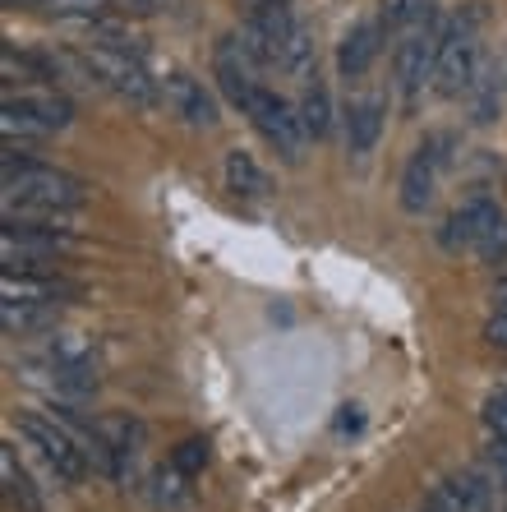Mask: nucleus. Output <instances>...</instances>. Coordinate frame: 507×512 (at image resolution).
<instances>
[{
	"mask_svg": "<svg viewBox=\"0 0 507 512\" xmlns=\"http://www.w3.org/2000/svg\"><path fill=\"white\" fill-rule=\"evenodd\" d=\"M19 434H24V439L37 448V457H42V462L56 471V480H65V485H79V480L88 476V457H83V448L74 443V434L60 425L56 416H51V420L24 416V420H19Z\"/></svg>",
	"mask_w": 507,
	"mask_h": 512,
	"instance_id": "423d86ee",
	"label": "nucleus"
},
{
	"mask_svg": "<svg viewBox=\"0 0 507 512\" xmlns=\"http://www.w3.org/2000/svg\"><path fill=\"white\" fill-rule=\"evenodd\" d=\"M383 37L388 33H383L378 24H355L351 33L342 37V47H337V74H342V79H360V74H369Z\"/></svg>",
	"mask_w": 507,
	"mask_h": 512,
	"instance_id": "f8f14e48",
	"label": "nucleus"
},
{
	"mask_svg": "<svg viewBox=\"0 0 507 512\" xmlns=\"http://www.w3.org/2000/svg\"><path fill=\"white\" fill-rule=\"evenodd\" d=\"M425 512H461V503H457V494L448 489V480L438 489H429V499H425Z\"/></svg>",
	"mask_w": 507,
	"mask_h": 512,
	"instance_id": "c756f323",
	"label": "nucleus"
},
{
	"mask_svg": "<svg viewBox=\"0 0 507 512\" xmlns=\"http://www.w3.org/2000/svg\"><path fill=\"white\" fill-rule=\"evenodd\" d=\"M226 185H231L240 199H263V194L272 190L268 171H263L245 148H231V153H226Z\"/></svg>",
	"mask_w": 507,
	"mask_h": 512,
	"instance_id": "f3484780",
	"label": "nucleus"
},
{
	"mask_svg": "<svg viewBox=\"0 0 507 512\" xmlns=\"http://www.w3.org/2000/svg\"><path fill=\"white\" fill-rule=\"evenodd\" d=\"M0 171H5V217L10 213H74V208L88 203L83 180L65 176L56 167H42V162L19 153L14 143H5Z\"/></svg>",
	"mask_w": 507,
	"mask_h": 512,
	"instance_id": "f257e3e1",
	"label": "nucleus"
},
{
	"mask_svg": "<svg viewBox=\"0 0 507 512\" xmlns=\"http://www.w3.org/2000/svg\"><path fill=\"white\" fill-rule=\"evenodd\" d=\"M0 480H5V494H10V503L19 512H47L42 508V494H37V485H33V476H28L24 462H19V453H14V443L0 448Z\"/></svg>",
	"mask_w": 507,
	"mask_h": 512,
	"instance_id": "2eb2a0df",
	"label": "nucleus"
},
{
	"mask_svg": "<svg viewBox=\"0 0 507 512\" xmlns=\"http://www.w3.org/2000/svg\"><path fill=\"white\" fill-rule=\"evenodd\" d=\"M448 33H452V24L434 14L425 28H415V33L397 47V88H401V97L425 93V84L434 79V70H438V56H443Z\"/></svg>",
	"mask_w": 507,
	"mask_h": 512,
	"instance_id": "39448f33",
	"label": "nucleus"
},
{
	"mask_svg": "<svg viewBox=\"0 0 507 512\" xmlns=\"http://www.w3.org/2000/svg\"><path fill=\"white\" fill-rule=\"evenodd\" d=\"M37 5H47L51 14H65V19H102L116 0H37Z\"/></svg>",
	"mask_w": 507,
	"mask_h": 512,
	"instance_id": "393cba45",
	"label": "nucleus"
},
{
	"mask_svg": "<svg viewBox=\"0 0 507 512\" xmlns=\"http://www.w3.org/2000/svg\"><path fill=\"white\" fill-rule=\"evenodd\" d=\"M162 97H166V107L176 111L185 125H194V130H213L217 125V102L203 93L199 79H189V74H166Z\"/></svg>",
	"mask_w": 507,
	"mask_h": 512,
	"instance_id": "9d476101",
	"label": "nucleus"
},
{
	"mask_svg": "<svg viewBox=\"0 0 507 512\" xmlns=\"http://www.w3.org/2000/svg\"><path fill=\"white\" fill-rule=\"evenodd\" d=\"M480 19H484L480 10L452 19V33L443 42V56H438V70H434V88L443 97H466V88L475 84V74L484 70V47H480V37H475Z\"/></svg>",
	"mask_w": 507,
	"mask_h": 512,
	"instance_id": "f03ea898",
	"label": "nucleus"
},
{
	"mask_svg": "<svg viewBox=\"0 0 507 512\" xmlns=\"http://www.w3.org/2000/svg\"><path fill=\"white\" fill-rule=\"evenodd\" d=\"M443 148V139H429L420 153L406 162V171H401V208L406 213H425L429 203H434V185H438V167H443V157L438 153Z\"/></svg>",
	"mask_w": 507,
	"mask_h": 512,
	"instance_id": "1a4fd4ad",
	"label": "nucleus"
},
{
	"mask_svg": "<svg viewBox=\"0 0 507 512\" xmlns=\"http://www.w3.org/2000/svg\"><path fill=\"white\" fill-rule=\"evenodd\" d=\"M83 65L93 70L97 88H111L116 97H125L130 107H153L157 102V84L153 74L143 70V60L134 56V51H116V47H93L88 56H83Z\"/></svg>",
	"mask_w": 507,
	"mask_h": 512,
	"instance_id": "7ed1b4c3",
	"label": "nucleus"
},
{
	"mask_svg": "<svg viewBox=\"0 0 507 512\" xmlns=\"http://www.w3.org/2000/svg\"><path fill=\"white\" fill-rule=\"evenodd\" d=\"M434 19V0H378V28L383 33H415Z\"/></svg>",
	"mask_w": 507,
	"mask_h": 512,
	"instance_id": "dca6fc26",
	"label": "nucleus"
},
{
	"mask_svg": "<svg viewBox=\"0 0 507 512\" xmlns=\"http://www.w3.org/2000/svg\"><path fill=\"white\" fill-rule=\"evenodd\" d=\"M383 134V102L378 97H355L346 107V153L365 157Z\"/></svg>",
	"mask_w": 507,
	"mask_h": 512,
	"instance_id": "ddd939ff",
	"label": "nucleus"
},
{
	"mask_svg": "<svg viewBox=\"0 0 507 512\" xmlns=\"http://www.w3.org/2000/svg\"><path fill=\"white\" fill-rule=\"evenodd\" d=\"M0 319H5V328H10V333H24V328H37V323L56 319V305H10V300H5Z\"/></svg>",
	"mask_w": 507,
	"mask_h": 512,
	"instance_id": "5701e85b",
	"label": "nucleus"
},
{
	"mask_svg": "<svg viewBox=\"0 0 507 512\" xmlns=\"http://www.w3.org/2000/svg\"><path fill=\"white\" fill-rule=\"evenodd\" d=\"M484 457H489V466H494L498 485H507V439H503V434H494V439H489V448H484Z\"/></svg>",
	"mask_w": 507,
	"mask_h": 512,
	"instance_id": "c85d7f7f",
	"label": "nucleus"
},
{
	"mask_svg": "<svg viewBox=\"0 0 507 512\" xmlns=\"http://www.w3.org/2000/svg\"><path fill=\"white\" fill-rule=\"evenodd\" d=\"M448 489L457 494L461 512H489L494 508V489H489V480H484L480 471H461V476H452Z\"/></svg>",
	"mask_w": 507,
	"mask_h": 512,
	"instance_id": "412c9836",
	"label": "nucleus"
},
{
	"mask_svg": "<svg viewBox=\"0 0 507 512\" xmlns=\"http://www.w3.org/2000/svg\"><path fill=\"white\" fill-rule=\"evenodd\" d=\"M51 383H56L65 397H93L97 388H102L93 360H74V365H56V360H51Z\"/></svg>",
	"mask_w": 507,
	"mask_h": 512,
	"instance_id": "6ab92c4d",
	"label": "nucleus"
},
{
	"mask_svg": "<svg viewBox=\"0 0 507 512\" xmlns=\"http://www.w3.org/2000/svg\"><path fill=\"white\" fill-rule=\"evenodd\" d=\"M360 425H365L360 406H342V420H337V429H360Z\"/></svg>",
	"mask_w": 507,
	"mask_h": 512,
	"instance_id": "2f4dec72",
	"label": "nucleus"
},
{
	"mask_svg": "<svg viewBox=\"0 0 507 512\" xmlns=\"http://www.w3.org/2000/svg\"><path fill=\"white\" fill-rule=\"evenodd\" d=\"M300 125H305L309 139H323L332 130V97L323 84H309L305 97H300Z\"/></svg>",
	"mask_w": 507,
	"mask_h": 512,
	"instance_id": "aec40b11",
	"label": "nucleus"
},
{
	"mask_svg": "<svg viewBox=\"0 0 507 512\" xmlns=\"http://www.w3.org/2000/svg\"><path fill=\"white\" fill-rule=\"evenodd\" d=\"M484 425H489V434H503L507 439V393L484 402Z\"/></svg>",
	"mask_w": 507,
	"mask_h": 512,
	"instance_id": "cd10ccee",
	"label": "nucleus"
},
{
	"mask_svg": "<svg viewBox=\"0 0 507 512\" xmlns=\"http://www.w3.org/2000/svg\"><path fill=\"white\" fill-rule=\"evenodd\" d=\"M245 116L254 120V130L263 134V139L272 143V148H277V157H282V162H300V157H305V125H300V107H291V102H286V97H277L272 93V88H259V93H254V102H249L245 107Z\"/></svg>",
	"mask_w": 507,
	"mask_h": 512,
	"instance_id": "20e7f679",
	"label": "nucleus"
},
{
	"mask_svg": "<svg viewBox=\"0 0 507 512\" xmlns=\"http://www.w3.org/2000/svg\"><path fill=\"white\" fill-rule=\"evenodd\" d=\"M480 259H484V263H503V259H507V217L498 222L494 231H489V236L480 240Z\"/></svg>",
	"mask_w": 507,
	"mask_h": 512,
	"instance_id": "bb28decb",
	"label": "nucleus"
},
{
	"mask_svg": "<svg viewBox=\"0 0 507 512\" xmlns=\"http://www.w3.org/2000/svg\"><path fill=\"white\" fill-rule=\"evenodd\" d=\"M494 305H498V310H507V268H503V277H498V291H494Z\"/></svg>",
	"mask_w": 507,
	"mask_h": 512,
	"instance_id": "473e14b6",
	"label": "nucleus"
},
{
	"mask_svg": "<svg viewBox=\"0 0 507 512\" xmlns=\"http://www.w3.org/2000/svg\"><path fill=\"white\" fill-rule=\"evenodd\" d=\"M503 222V208H498L494 199H484V194H475V199H466L457 208V213L443 222V231H438V240H443V250L448 254H461V250H480V240L489 236V231Z\"/></svg>",
	"mask_w": 507,
	"mask_h": 512,
	"instance_id": "0eeeda50",
	"label": "nucleus"
},
{
	"mask_svg": "<svg viewBox=\"0 0 507 512\" xmlns=\"http://www.w3.org/2000/svg\"><path fill=\"white\" fill-rule=\"evenodd\" d=\"M254 60H249V51L240 47V37H222L217 42V56H213V74H217V84H222V93H226V102L231 107H240L245 111L249 102H254V93H259V79H254Z\"/></svg>",
	"mask_w": 507,
	"mask_h": 512,
	"instance_id": "6e6552de",
	"label": "nucleus"
},
{
	"mask_svg": "<svg viewBox=\"0 0 507 512\" xmlns=\"http://www.w3.org/2000/svg\"><path fill=\"white\" fill-rule=\"evenodd\" d=\"M286 74H314V42H309L305 24H291V33L282 37V65Z\"/></svg>",
	"mask_w": 507,
	"mask_h": 512,
	"instance_id": "4be33fe9",
	"label": "nucleus"
},
{
	"mask_svg": "<svg viewBox=\"0 0 507 512\" xmlns=\"http://www.w3.org/2000/svg\"><path fill=\"white\" fill-rule=\"evenodd\" d=\"M171 466L185 471V476H199L203 466H208V439H185L176 453H171Z\"/></svg>",
	"mask_w": 507,
	"mask_h": 512,
	"instance_id": "a878e982",
	"label": "nucleus"
},
{
	"mask_svg": "<svg viewBox=\"0 0 507 512\" xmlns=\"http://www.w3.org/2000/svg\"><path fill=\"white\" fill-rule=\"evenodd\" d=\"M47 360H56V365H74V360H93V342H88V337H79V333H60V337H51Z\"/></svg>",
	"mask_w": 507,
	"mask_h": 512,
	"instance_id": "b1692460",
	"label": "nucleus"
},
{
	"mask_svg": "<svg viewBox=\"0 0 507 512\" xmlns=\"http://www.w3.org/2000/svg\"><path fill=\"white\" fill-rule=\"evenodd\" d=\"M503 70L498 65H484L480 74H475V84L466 88V102H471V120L475 125H489V120L498 116V107H503Z\"/></svg>",
	"mask_w": 507,
	"mask_h": 512,
	"instance_id": "a211bd4d",
	"label": "nucleus"
},
{
	"mask_svg": "<svg viewBox=\"0 0 507 512\" xmlns=\"http://www.w3.org/2000/svg\"><path fill=\"white\" fill-rule=\"evenodd\" d=\"M484 342L494 351H507V310H494V319L484 323Z\"/></svg>",
	"mask_w": 507,
	"mask_h": 512,
	"instance_id": "7c9ffc66",
	"label": "nucleus"
},
{
	"mask_svg": "<svg viewBox=\"0 0 507 512\" xmlns=\"http://www.w3.org/2000/svg\"><path fill=\"white\" fill-rule=\"evenodd\" d=\"M5 111H19L24 120H33L42 134H56L65 130L74 120V107H70V97H60L56 88L51 93H19V97H5Z\"/></svg>",
	"mask_w": 507,
	"mask_h": 512,
	"instance_id": "9b49d317",
	"label": "nucleus"
},
{
	"mask_svg": "<svg viewBox=\"0 0 507 512\" xmlns=\"http://www.w3.org/2000/svg\"><path fill=\"white\" fill-rule=\"evenodd\" d=\"M70 286L56 282V277H24V273H5L0 277V296L10 300V305H56Z\"/></svg>",
	"mask_w": 507,
	"mask_h": 512,
	"instance_id": "4468645a",
	"label": "nucleus"
}]
</instances>
